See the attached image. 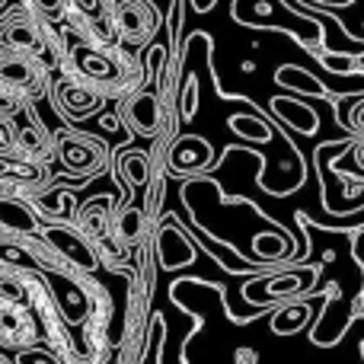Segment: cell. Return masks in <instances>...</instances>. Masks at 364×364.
<instances>
[{"label":"cell","mask_w":364,"mask_h":364,"mask_svg":"<svg viewBox=\"0 0 364 364\" xmlns=\"http://www.w3.org/2000/svg\"><path fill=\"white\" fill-rule=\"evenodd\" d=\"M160 23H164V13L157 10L154 0H115V36L128 48L151 45Z\"/></svg>","instance_id":"cell-7"},{"label":"cell","mask_w":364,"mask_h":364,"mask_svg":"<svg viewBox=\"0 0 364 364\" xmlns=\"http://www.w3.org/2000/svg\"><path fill=\"white\" fill-rule=\"evenodd\" d=\"M320 4H352V0H320Z\"/></svg>","instance_id":"cell-38"},{"label":"cell","mask_w":364,"mask_h":364,"mask_svg":"<svg viewBox=\"0 0 364 364\" xmlns=\"http://www.w3.org/2000/svg\"><path fill=\"white\" fill-rule=\"evenodd\" d=\"M272 112H275L284 125H291L301 134H316V128H320V115L301 100H284V96H278V100H272Z\"/></svg>","instance_id":"cell-19"},{"label":"cell","mask_w":364,"mask_h":364,"mask_svg":"<svg viewBox=\"0 0 364 364\" xmlns=\"http://www.w3.org/2000/svg\"><path fill=\"white\" fill-rule=\"evenodd\" d=\"M157 259L164 269H179V265L195 262V246L188 243L182 227H176L173 220L160 227V233H157Z\"/></svg>","instance_id":"cell-17"},{"label":"cell","mask_w":364,"mask_h":364,"mask_svg":"<svg viewBox=\"0 0 364 364\" xmlns=\"http://www.w3.org/2000/svg\"><path fill=\"white\" fill-rule=\"evenodd\" d=\"M13 154L23 160H32V164H45L55 157V141H51V132L36 119V115L26 109L23 119H13Z\"/></svg>","instance_id":"cell-12"},{"label":"cell","mask_w":364,"mask_h":364,"mask_svg":"<svg viewBox=\"0 0 364 364\" xmlns=\"http://www.w3.org/2000/svg\"><path fill=\"white\" fill-rule=\"evenodd\" d=\"M51 141H55L58 164H61V170L68 176L93 179L109 166V147L102 141L90 138V134L74 132V128H58L51 134Z\"/></svg>","instance_id":"cell-4"},{"label":"cell","mask_w":364,"mask_h":364,"mask_svg":"<svg viewBox=\"0 0 364 364\" xmlns=\"http://www.w3.org/2000/svg\"><path fill=\"white\" fill-rule=\"evenodd\" d=\"M0 301L4 304H29V288L13 272H0Z\"/></svg>","instance_id":"cell-25"},{"label":"cell","mask_w":364,"mask_h":364,"mask_svg":"<svg viewBox=\"0 0 364 364\" xmlns=\"http://www.w3.org/2000/svg\"><path fill=\"white\" fill-rule=\"evenodd\" d=\"M355 160H358V166H361V173H364V134L355 141Z\"/></svg>","instance_id":"cell-35"},{"label":"cell","mask_w":364,"mask_h":364,"mask_svg":"<svg viewBox=\"0 0 364 364\" xmlns=\"http://www.w3.org/2000/svg\"><path fill=\"white\" fill-rule=\"evenodd\" d=\"M51 74L55 70L45 68L36 58H23V55H10L0 51V83L6 90H13L16 96H23L26 102L42 100L51 90Z\"/></svg>","instance_id":"cell-8"},{"label":"cell","mask_w":364,"mask_h":364,"mask_svg":"<svg viewBox=\"0 0 364 364\" xmlns=\"http://www.w3.org/2000/svg\"><path fill=\"white\" fill-rule=\"evenodd\" d=\"M122 122H125L134 134H141V138L164 141V138H170L176 115H173V106L164 90L144 87L141 93H134L132 100L122 102Z\"/></svg>","instance_id":"cell-5"},{"label":"cell","mask_w":364,"mask_h":364,"mask_svg":"<svg viewBox=\"0 0 364 364\" xmlns=\"http://www.w3.org/2000/svg\"><path fill=\"white\" fill-rule=\"evenodd\" d=\"M48 186V166L23 160L16 154H0V195L42 192Z\"/></svg>","instance_id":"cell-14"},{"label":"cell","mask_w":364,"mask_h":364,"mask_svg":"<svg viewBox=\"0 0 364 364\" xmlns=\"http://www.w3.org/2000/svg\"><path fill=\"white\" fill-rule=\"evenodd\" d=\"M26 237H13V233H4L0 237V265L6 269H48L42 252H32L29 243H23Z\"/></svg>","instance_id":"cell-20"},{"label":"cell","mask_w":364,"mask_h":364,"mask_svg":"<svg viewBox=\"0 0 364 364\" xmlns=\"http://www.w3.org/2000/svg\"><path fill=\"white\" fill-rule=\"evenodd\" d=\"M233 19L243 26H265V29H291L307 48H323V32L314 19H304L297 10L284 6L282 0H233Z\"/></svg>","instance_id":"cell-3"},{"label":"cell","mask_w":364,"mask_h":364,"mask_svg":"<svg viewBox=\"0 0 364 364\" xmlns=\"http://www.w3.org/2000/svg\"><path fill=\"white\" fill-rule=\"evenodd\" d=\"M361 358H364V342H361Z\"/></svg>","instance_id":"cell-39"},{"label":"cell","mask_w":364,"mask_h":364,"mask_svg":"<svg viewBox=\"0 0 364 364\" xmlns=\"http://www.w3.org/2000/svg\"><path fill=\"white\" fill-rule=\"evenodd\" d=\"M16 364H61L51 352H42V348H29V352H19Z\"/></svg>","instance_id":"cell-30"},{"label":"cell","mask_w":364,"mask_h":364,"mask_svg":"<svg viewBox=\"0 0 364 364\" xmlns=\"http://www.w3.org/2000/svg\"><path fill=\"white\" fill-rule=\"evenodd\" d=\"M348 128H352L358 138L364 134V96L352 106V112H348Z\"/></svg>","instance_id":"cell-31"},{"label":"cell","mask_w":364,"mask_h":364,"mask_svg":"<svg viewBox=\"0 0 364 364\" xmlns=\"http://www.w3.org/2000/svg\"><path fill=\"white\" fill-rule=\"evenodd\" d=\"M42 243L48 246L51 252H58L68 265H74V269H80V272H93L96 265H100V256H96V250H93V240H90L87 233H80V227H70V224H64V220L45 227Z\"/></svg>","instance_id":"cell-9"},{"label":"cell","mask_w":364,"mask_h":364,"mask_svg":"<svg viewBox=\"0 0 364 364\" xmlns=\"http://www.w3.org/2000/svg\"><path fill=\"white\" fill-rule=\"evenodd\" d=\"M112 195H96L90 198L83 208H77V227L80 233H87L90 240L93 237H106L109 230V214H112Z\"/></svg>","instance_id":"cell-21"},{"label":"cell","mask_w":364,"mask_h":364,"mask_svg":"<svg viewBox=\"0 0 364 364\" xmlns=\"http://www.w3.org/2000/svg\"><path fill=\"white\" fill-rule=\"evenodd\" d=\"M19 4L42 13V16H48V19H55V23L64 16V10H68V0H19Z\"/></svg>","instance_id":"cell-29"},{"label":"cell","mask_w":364,"mask_h":364,"mask_svg":"<svg viewBox=\"0 0 364 364\" xmlns=\"http://www.w3.org/2000/svg\"><path fill=\"white\" fill-rule=\"evenodd\" d=\"M214 160V151L205 138L198 134H182V138H173L170 147L164 151V166L173 173V176H192V173L208 170Z\"/></svg>","instance_id":"cell-13"},{"label":"cell","mask_w":364,"mask_h":364,"mask_svg":"<svg viewBox=\"0 0 364 364\" xmlns=\"http://www.w3.org/2000/svg\"><path fill=\"white\" fill-rule=\"evenodd\" d=\"M252 252L262 262H278L291 252V240L288 233H259V237H252Z\"/></svg>","instance_id":"cell-24"},{"label":"cell","mask_w":364,"mask_h":364,"mask_svg":"<svg viewBox=\"0 0 364 364\" xmlns=\"http://www.w3.org/2000/svg\"><path fill=\"white\" fill-rule=\"evenodd\" d=\"M316 278V269H297V272H284V275H269L262 278V282H250L243 288V297L250 304H259V307H265V304H275V301H291V297L304 294V291L314 284Z\"/></svg>","instance_id":"cell-11"},{"label":"cell","mask_w":364,"mask_h":364,"mask_svg":"<svg viewBox=\"0 0 364 364\" xmlns=\"http://www.w3.org/2000/svg\"><path fill=\"white\" fill-rule=\"evenodd\" d=\"M100 125L106 128V132H115V128H119V119H115V115H102Z\"/></svg>","instance_id":"cell-37"},{"label":"cell","mask_w":364,"mask_h":364,"mask_svg":"<svg viewBox=\"0 0 364 364\" xmlns=\"http://www.w3.org/2000/svg\"><path fill=\"white\" fill-rule=\"evenodd\" d=\"M61 36L119 42L115 36V0H68V10L58 19Z\"/></svg>","instance_id":"cell-6"},{"label":"cell","mask_w":364,"mask_h":364,"mask_svg":"<svg viewBox=\"0 0 364 364\" xmlns=\"http://www.w3.org/2000/svg\"><path fill=\"white\" fill-rule=\"evenodd\" d=\"M310 307L307 304H284V307L275 310L272 316V333L275 336H294L297 329H304L310 323Z\"/></svg>","instance_id":"cell-22"},{"label":"cell","mask_w":364,"mask_h":364,"mask_svg":"<svg viewBox=\"0 0 364 364\" xmlns=\"http://www.w3.org/2000/svg\"><path fill=\"white\" fill-rule=\"evenodd\" d=\"M230 128L240 134H246V138H259V141H269V128H265L262 119H250V115H237V119H230Z\"/></svg>","instance_id":"cell-28"},{"label":"cell","mask_w":364,"mask_h":364,"mask_svg":"<svg viewBox=\"0 0 364 364\" xmlns=\"http://www.w3.org/2000/svg\"><path fill=\"white\" fill-rule=\"evenodd\" d=\"M16 6H23V4H19V0H0V23H4V19L10 16Z\"/></svg>","instance_id":"cell-34"},{"label":"cell","mask_w":364,"mask_h":364,"mask_svg":"<svg viewBox=\"0 0 364 364\" xmlns=\"http://www.w3.org/2000/svg\"><path fill=\"white\" fill-rule=\"evenodd\" d=\"M144 364H154V361H144Z\"/></svg>","instance_id":"cell-40"},{"label":"cell","mask_w":364,"mask_h":364,"mask_svg":"<svg viewBox=\"0 0 364 364\" xmlns=\"http://www.w3.org/2000/svg\"><path fill=\"white\" fill-rule=\"evenodd\" d=\"M233 361H237V364H256V361H259V355L252 352V348H240V352L233 355Z\"/></svg>","instance_id":"cell-33"},{"label":"cell","mask_w":364,"mask_h":364,"mask_svg":"<svg viewBox=\"0 0 364 364\" xmlns=\"http://www.w3.org/2000/svg\"><path fill=\"white\" fill-rule=\"evenodd\" d=\"M316 58H320L323 64H326L329 70H336V74H358V70H364V61L358 55H329V51H316Z\"/></svg>","instance_id":"cell-26"},{"label":"cell","mask_w":364,"mask_h":364,"mask_svg":"<svg viewBox=\"0 0 364 364\" xmlns=\"http://www.w3.org/2000/svg\"><path fill=\"white\" fill-rule=\"evenodd\" d=\"M0 51L36 58L45 68L61 70L64 36L55 19L42 16V13L29 10V6H16V10L0 23Z\"/></svg>","instance_id":"cell-2"},{"label":"cell","mask_w":364,"mask_h":364,"mask_svg":"<svg viewBox=\"0 0 364 364\" xmlns=\"http://www.w3.org/2000/svg\"><path fill=\"white\" fill-rule=\"evenodd\" d=\"M112 227H115V240H119V243H125V246L138 243V240L144 237V211H141L138 205H125Z\"/></svg>","instance_id":"cell-23"},{"label":"cell","mask_w":364,"mask_h":364,"mask_svg":"<svg viewBox=\"0 0 364 364\" xmlns=\"http://www.w3.org/2000/svg\"><path fill=\"white\" fill-rule=\"evenodd\" d=\"M218 4V0H192V10H198V13H208L211 6Z\"/></svg>","instance_id":"cell-36"},{"label":"cell","mask_w":364,"mask_h":364,"mask_svg":"<svg viewBox=\"0 0 364 364\" xmlns=\"http://www.w3.org/2000/svg\"><path fill=\"white\" fill-rule=\"evenodd\" d=\"M61 74L80 80L102 100H132L147 87V70L134 51L122 42H93V38L64 36Z\"/></svg>","instance_id":"cell-1"},{"label":"cell","mask_w":364,"mask_h":364,"mask_svg":"<svg viewBox=\"0 0 364 364\" xmlns=\"http://www.w3.org/2000/svg\"><path fill=\"white\" fill-rule=\"evenodd\" d=\"M55 102L64 115H70V119H87V115L100 112V109L106 106V100H102L100 93H93L90 87H83L80 80H74V77H68V74L58 77Z\"/></svg>","instance_id":"cell-15"},{"label":"cell","mask_w":364,"mask_h":364,"mask_svg":"<svg viewBox=\"0 0 364 364\" xmlns=\"http://www.w3.org/2000/svg\"><path fill=\"white\" fill-rule=\"evenodd\" d=\"M119 176L125 186L144 188L154 176V154L141 151V147H122L119 151Z\"/></svg>","instance_id":"cell-18"},{"label":"cell","mask_w":364,"mask_h":364,"mask_svg":"<svg viewBox=\"0 0 364 364\" xmlns=\"http://www.w3.org/2000/svg\"><path fill=\"white\" fill-rule=\"evenodd\" d=\"M0 154H13V119H0Z\"/></svg>","instance_id":"cell-32"},{"label":"cell","mask_w":364,"mask_h":364,"mask_svg":"<svg viewBox=\"0 0 364 364\" xmlns=\"http://www.w3.org/2000/svg\"><path fill=\"white\" fill-rule=\"evenodd\" d=\"M29 106L32 102H26L23 96H16L13 90H6L4 83H0V119H16V115H23Z\"/></svg>","instance_id":"cell-27"},{"label":"cell","mask_w":364,"mask_h":364,"mask_svg":"<svg viewBox=\"0 0 364 364\" xmlns=\"http://www.w3.org/2000/svg\"><path fill=\"white\" fill-rule=\"evenodd\" d=\"M0 230L13 237H38V214L19 195H0Z\"/></svg>","instance_id":"cell-16"},{"label":"cell","mask_w":364,"mask_h":364,"mask_svg":"<svg viewBox=\"0 0 364 364\" xmlns=\"http://www.w3.org/2000/svg\"><path fill=\"white\" fill-rule=\"evenodd\" d=\"M45 278H48V288H51V294H55V301H58V310H61V316L70 323V326L83 323L90 314H93V297H90V288L77 275L48 265V269H45Z\"/></svg>","instance_id":"cell-10"}]
</instances>
